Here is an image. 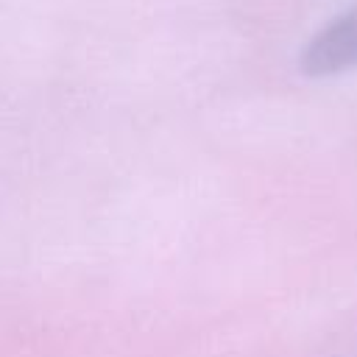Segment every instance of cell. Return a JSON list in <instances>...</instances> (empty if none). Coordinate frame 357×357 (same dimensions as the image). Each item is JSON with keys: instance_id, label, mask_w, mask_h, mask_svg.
Masks as SVG:
<instances>
[{"instance_id": "cell-1", "label": "cell", "mask_w": 357, "mask_h": 357, "mask_svg": "<svg viewBox=\"0 0 357 357\" xmlns=\"http://www.w3.org/2000/svg\"><path fill=\"white\" fill-rule=\"evenodd\" d=\"M301 70L312 78L357 70V6L326 22L301 50Z\"/></svg>"}]
</instances>
